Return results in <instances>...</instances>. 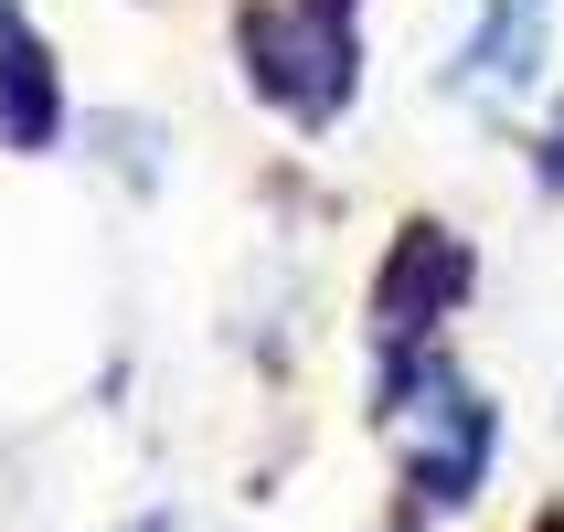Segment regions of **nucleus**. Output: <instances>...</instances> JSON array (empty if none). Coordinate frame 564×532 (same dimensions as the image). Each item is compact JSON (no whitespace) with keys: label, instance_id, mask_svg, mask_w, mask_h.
<instances>
[{"label":"nucleus","instance_id":"20e7f679","mask_svg":"<svg viewBox=\"0 0 564 532\" xmlns=\"http://www.w3.org/2000/svg\"><path fill=\"white\" fill-rule=\"evenodd\" d=\"M458 298H469V246H458L447 224H405V246H394V267H383V287H373L383 362L426 351V330H437V319L458 310Z\"/></svg>","mask_w":564,"mask_h":532},{"label":"nucleus","instance_id":"39448f33","mask_svg":"<svg viewBox=\"0 0 564 532\" xmlns=\"http://www.w3.org/2000/svg\"><path fill=\"white\" fill-rule=\"evenodd\" d=\"M0 75H11V107H0V139H22V150H43L64 118V86H54V64H43V43L22 32V11L0 0Z\"/></svg>","mask_w":564,"mask_h":532},{"label":"nucleus","instance_id":"7ed1b4c3","mask_svg":"<svg viewBox=\"0 0 564 532\" xmlns=\"http://www.w3.org/2000/svg\"><path fill=\"white\" fill-rule=\"evenodd\" d=\"M554 64V0H469V32L447 54V96L469 107H522Z\"/></svg>","mask_w":564,"mask_h":532},{"label":"nucleus","instance_id":"423d86ee","mask_svg":"<svg viewBox=\"0 0 564 532\" xmlns=\"http://www.w3.org/2000/svg\"><path fill=\"white\" fill-rule=\"evenodd\" d=\"M543 182L564 192V128H554V139H543Z\"/></svg>","mask_w":564,"mask_h":532},{"label":"nucleus","instance_id":"f03ea898","mask_svg":"<svg viewBox=\"0 0 564 532\" xmlns=\"http://www.w3.org/2000/svg\"><path fill=\"white\" fill-rule=\"evenodd\" d=\"M246 86L299 128H330L362 86V0H267L246 11Z\"/></svg>","mask_w":564,"mask_h":532},{"label":"nucleus","instance_id":"f257e3e1","mask_svg":"<svg viewBox=\"0 0 564 532\" xmlns=\"http://www.w3.org/2000/svg\"><path fill=\"white\" fill-rule=\"evenodd\" d=\"M383 394H394V426H405V479L426 511H458L479 501V479H490V447H501V415L479 394L447 351H405V362H383Z\"/></svg>","mask_w":564,"mask_h":532}]
</instances>
